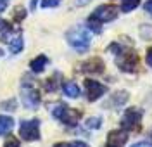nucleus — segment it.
<instances>
[{
    "mask_svg": "<svg viewBox=\"0 0 152 147\" xmlns=\"http://www.w3.org/2000/svg\"><path fill=\"white\" fill-rule=\"evenodd\" d=\"M66 40L67 43L78 52H86L90 49V42H92L88 28H83V26H76V28L69 29L66 33Z\"/></svg>",
    "mask_w": 152,
    "mask_h": 147,
    "instance_id": "f257e3e1",
    "label": "nucleus"
},
{
    "mask_svg": "<svg viewBox=\"0 0 152 147\" xmlns=\"http://www.w3.org/2000/svg\"><path fill=\"white\" fill-rule=\"evenodd\" d=\"M116 66L123 73H137L140 69V57L135 50L124 49L121 54L116 56Z\"/></svg>",
    "mask_w": 152,
    "mask_h": 147,
    "instance_id": "f03ea898",
    "label": "nucleus"
},
{
    "mask_svg": "<svg viewBox=\"0 0 152 147\" xmlns=\"http://www.w3.org/2000/svg\"><path fill=\"white\" fill-rule=\"evenodd\" d=\"M142 118H143V111L138 108H128L124 111L123 118H121V128L130 132H140L142 130Z\"/></svg>",
    "mask_w": 152,
    "mask_h": 147,
    "instance_id": "7ed1b4c3",
    "label": "nucleus"
},
{
    "mask_svg": "<svg viewBox=\"0 0 152 147\" xmlns=\"http://www.w3.org/2000/svg\"><path fill=\"white\" fill-rule=\"evenodd\" d=\"M118 7L114 4H104V5H99L97 9L92 12V16L88 19H94V21H99V23H109V21H114L118 18Z\"/></svg>",
    "mask_w": 152,
    "mask_h": 147,
    "instance_id": "20e7f679",
    "label": "nucleus"
},
{
    "mask_svg": "<svg viewBox=\"0 0 152 147\" xmlns=\"http://www.w3.org/2000/svg\"><path fill=\"white\" fill-rule=\"evenodd\" d=\"M19 135L26 142H33L40 138V119H26L21 121L19 127Z\"/></svg>",
    "mask_w": 152,
    "mask_h": 147,
    "instance_id": "39448f33",
    "label": "nucleus"
},
{
    "mask_svg": "<svg viewBox=\"0 0 152 147\" xmlns=\"http://www.w3.org/2000/svg\"><path fill=\"white\" fill-rule=\"evenodd\" d=\"M85 92L86 99L90 102H94V100H99L107 92V87L102 85L100 81H95V80H85Z\"/></svg>",
    "mask_w": 152,
    "mask_h": 147,
    "instance_id": "423d86ee",
    "label": "nucleus"
},
{
    "mask_svg": "<svg viewBox=\"0 0 152 147\" xmlns=\"http://www.w3.org/2000/svg\"><path fill=\"white\" fill-rule=\"evenodd\" d=\"M23 104L28 109H37L40 104V94L38 90L31 83H28L26 87H23Z\"/></svg>",
    "mask_w": 152,
    "mask_h": 147,
    "instance_id": "0eeeda50",
    "label": "nucleus"
},
{
    "mask_svg": "<svg viewBox=\"0 0 152 147\" xmlns=\"http://www.w3.org/2000/svg\"><path fill=\"white\" fill-rule=\"evenodd\" d=\"M104 69L105 64L100 57H90L85 62H81V66H80V71L86 73V75H100V73H104Z\"/></svg>",
    "mask_w": 152,
    "mask_h": 147,
    "instance_id": "6e6552de",
    "label": "nucleus"
},
{
    "mask_svg": "<svg viewBox=\"0 0 152 147\" xmlns=\"http://www.w3.org/2000/svg\"><path fill=\"white\" fill-rule=\"evenodd\" d=\"M126 142H128V132L123 128H118V130L109 132L105 147H124Z\"/></svg>",
    "mask_w": 152,
    "mask_h": 147,
    "instance_id": "1a4fd4ad",
    "label": "nucleus"
},
{
    "mask_svg": "<svg viewBox=\"0 0 152 147\" xmlns=\"http://www.w3.org/2000/svg\"><path fill=\"white\" fill-rule=\"evenodd\" d=\"M81 111H78V109H73V108H66L64 109V113H62V116H61V121L67 125V127H76L78 123H80V119H81Z\"/></svg>",
    "mask_w": 152,
    "mask_h": 147,
    "instance_id": "9d476101",
    "label": "nucleus"
},
{
    "mask_svg": "<svg viewBox=\"0 0 152 147\" xmlns=\"http://www.w3.org/2000/svg\"><path fill=\"white\" fill-rule=\"evenodd\" d=\"M62 92H64V95L69 97V99H76V97H80V94H81L80 87L76 85L75 81H64V83H62Z\"/></svg>",
    "mask_w": 152,
    "mask_h": 147,
    "instance_id": "9b49d317",
    "label": "nucleus"
},
{
    "mask_svg": "<svg viewBox=\"0 0 152 147\" xmlns=\"http://www.w3.org/2000/svg\"><path fill=\"white\" fill-rule=\"evenodd\" d=\"M47 64H48V57L47 56H43V54H40L38 57H35L31 62H29V68H31L33 73H42Z\"/></svg>",
    "mask_w": 152,
    "mask_h": 147,
    "instance_id": "f8f14e48",
    "label": "nucleus"
},
{
    "mask_svg": "<svg viewBox=\"0 0 152 147\" xmlns=\"http://www.w3.org/2000/svg\"><path fill=\"white\" fill-rule=\"evenodd\" d=\"M7 42H9V49L12 54H19L24 47V40L21 37V33H16V37H10Z\"/></svg>",
    "mask_w": 152,
    "mask_h": 147,
    "instance_id": "ddd939ff",
    "label": "nucleus"
},
{
    "mask_svg": "<svg viewBox=\"0 0 152 147\" xmlns=\"http://www.w3.org/2000/svg\"><path fill=\"white\" fill-rule=\"evenodd\" d=\"M14 127V119L10 116H0V135H5V133H9L10 130Z\"/></svg>",
    "mask_w": 152,
    "mask_h": 147,
    "instance_id": "4468645a",
    "label": "nucleus"
},
{
    "mask_svg": "<svg viewBox=\"0 0 152 147\" xmlns=\"http://www.w3.org/2000/svg\"><path fill=\"white\" fill-rule=\"evenodd\" d=\"M128 97H130V94H128V92L119 90V92H116V94L113 95V99H111V104H113V106H116V108H119V106L126 104Z\"/></svg>",
    "mask_w": 152,
    "mask_h": 147,
    "instance_id": "2eb2a0df",
    "label": "nucleus"
},
{
    "mask_svg": "<svg viewBox=\"0 0 152 147\" xmlns=\"http://www.w3.org/2000/svg\"><path fill=\"white\" fill-rule=\"evenodd\" d=\"M66 108H67L66 104H62V102H56V104L50 106V113H52V116L56 118V119H61V116H62V113H64V109Z\"/></svg>",
    "mask_w": 152,
    "mask_h": 147,
    "instance_id": "dca6fc26",
    "label": "nucleus"
},
{
    "mask_svg": "<svg viewBox=\"0 0 152 147\" xmlns=\"http://www.w3.org/2000/svg\"><path fill=\"white\" fill-rule=\"evenodd\" d=\"M140 5V0H123L121 2V10L123 12H132Z\"/></svg>",
    "mask_w": 152,
    "mask_h": 147,
    "instance_id": "f3484780",
    "label": "nucleus"
},
{
    "mask_svg": "<svg viewBox=\"0 0 152 147\" xmlns=\"http://www.w3.org/2000/svg\"><path fill=\"white\" fill-rule=\"evenodd\" d=\"M85 127L88 128V130H99V128L102 127V118H88L85 123Z\"/></svg>",
    "mask_w": 152,
    "mask_h": 147,
    "instance_id": "a211bd4d",
    "label": "nucleus"
},
{
    "mask_svg": "<svg viewBox=\"0 0 152 147\" xmlns=\"http://www.w3.org/2000/svg\"><path fill=\"white\" fill-rule=\"evenodd\" d=\"M57 78H59V75H54V76H50V78L45 81V90H47V92H56L57 90V81H56Z\"/></svg>",
    "mask_w": 152,
    "mask_h": 147,
    "instance_id": "6ab92c4d",
    "label": "nucleus"
},
{
    "mask_svg": "<svg viewBox=\"0 0 152 147\" xmlns=\"http://www.w3.org/2000/svg\"><path fill=\"white\" fill-rule=\"evenodd\" d=\"M24 18H26V9H24L23 5H18V7L14 9V21H16V23H21Z\"/></svg>",
    "mask_w": 152,
    "mask_h": 147,
    "instance_id": "aec40b11",
    "label": "nucleus"
},
{
    "mask_svg": "<svg viewBox=\"0 0 152 147\" xmlns=\"http://www.w3.org/2000/svg\"><path fill=\"white\" fill-rule=\"evenodd\" d=\"M61 4V0H42V7L43 9H50V7H57Z\"/></svg>",
    "mask_w": 152,
    "mask_h": 147,
    "instance_id": "412c9836",
    "label": "nucleus"
},
{
    "mask_svg": "<svg viewBox=\"0 0 152 147\" xmlns=\"http://www.w3.org/2000/svg\"><path fill=\"white\" fill-rule=\"evenodd\" d=\"M2 108L7 109V111H14V109H16V100H14V99H10V100L2 102Z\"/></svg>",
    "mask_w": 152,
    "mask_h": 147,
    "instance_id": "4be33fe9",
    "label": "nucleus"
},
{
    "mask_svg": "<svg viewBox=\"0 0 152 147\" xmlns=\"http://www.w3.org/2000/svg\"><path fill=\"white\" fill-rule=\"evenodd\" d=\"M4 147H19V140L16 137H10L5 140V146Z\"/></svg>",
    "mask_w": 152,
    "mask_h": 147,
    "instance_id": "5701e85b",
    "label": "nucleus"
},
{
    "mask_svg": "<svg viewBox=\"0 0 152 147\" xmlns=\"http://www.w3.org/2000/svg\"><path fill=\"white\" fill-rule=\"evenodd\" d=\"M145 62H147V64L152 68V47H149V49H147V54H145Z\"/></svg>",
    "mask_w": 152,
    "mask_h": 147,
    "instance_id": "b1692460",
    "label": "nucleus"
},
{
    "mask_svg": "<svg viewBox=\"0 0 152 147\" xmlns=\"http://www.w3.org/2000/svg\"><path fill=\"white\" fill-rule=\"evenodd\" d=\"M143 9H145V12H147L149 16H152V0H147V2H145Z\"/></svg>",
    "mask_w": 152,
    "mask_h": 147,
    "instance_id": "393cba45",
    "label": "nucleus"
},
{
    "mask_svg": "<svg viewBox=\"0 0 152 147\" xmlns=\"http://www.w3.org/2000/svg\"><path fill=\"white\" fill-rule=\"evenodd\" d=\"M71 147H88V146L81 140H75V142H71Z\"/></svg>",
    "mask_w": 152,
    "mask_h": 147,
    "instance_id": "a878e982",
    "label": "nucleus"
},
{
    "mask_svg": "<svg viewBox=\"0 0 152 147\" xmlns=\"http://www.w3.org/2000/svg\"><path fill=\"white\" fill-rule=\"evenodd\" d=\"M132 147H152L151 142H137V144H133Z\"/></svg>",
    "mask_w": 152,
    "mask_h": 147,
    "instance_id": "bb28decb",
    "label": "nucleus"
},
{
    "mask_svg": "<svg viewBox=\"0 0 152 147\" xmlns=\"http://www.w3.org/2000/svg\"><path fill=\"white\" fill-rule=\"evenodd\" d=\"M92 0H76L75 4L78 5V7H83V5H86V4H90Z\"/></svg>",
    "mask_w": 152,
    "mask_h": 147,
    "instance_id": "cd10ccee",
    "label": "nucleus"
},
{
    "mask_svg": "<svg viewBox=\"0 0 152 147\" xmlns=\"http://www.w3.org/2000/svg\"><path fill=\"white\" fill-rule=\"evenodd\" d=\"M7 4H9V0H0V12H4V10H5Z\"/></svg>",
    "mask_w": 152,
    "mask_h": 147,
    "instance_id": "c85d7f7f",
    "label": "nucleus"
},
{
    "mask_svg": "<svg viewBox=\"0 0 152 147\" xmlns=\"http://www.w3.org/2000/svg\"><path fill=\"white\" fill-rule=\"evenodd\" d=\"M54 147H71V144L69 142H57Z\"/></svg>",
    "mask_w": 152,
    "mask_h": 147,
    "instance_id": "c756f323",
    "label": "nucleus"
},
{
    "mask_svg": "<svg viewBox=\"0 0 152 147\" xmlns=\"http://www.w3.org/2000/svg\"><path fill=\"white\" fill-rule=\"evenodd\" d=\"M37 5V0H31V7H35Z\"/></svg>",
    "mask_w": 152,
    "mask_h": 147,
    "instance_id": "7c9ffc66",
    "label": "nucleus"
}]
</instances>
